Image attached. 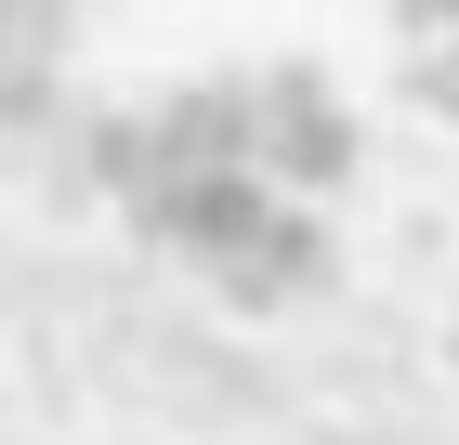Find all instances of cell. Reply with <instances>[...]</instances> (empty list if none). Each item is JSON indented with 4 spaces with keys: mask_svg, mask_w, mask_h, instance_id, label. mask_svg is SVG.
<instances>
[{
    "mask_svg": "<svg viewBox=\"0 0 459 445\" xmlns=\"http://www.w3.org/2000/svg\"><path fill=\"white\" fill-rule=\"evenodd\" d=\"M276 197H289V184L263 171V158H237V171H158L144 197H118V210H132V236H144V249L223 262V249H249L263 223H276Z\"/></svg>",
    "mask_w": 459,
    "mask_h": 445,
    "instance_id": "cell-1",
    "label": "cell"
},
{
    "mask_svg": "<svg viewBox=\"0 0 459 445\" xmlns=\"http://www.w3.org/2000/svg\"><path fill=\"white\" fill-rule=\"evenodd\" d=\"M263 171L289 197H328L354 171V118H342V92L316 66H263Z\"/></svg>",
    "mask_w": 459,
    "mask_h": 445,
    "instance_id": "cell-2",
    "label": "cell"
},
{
    "mask_svg": "<svg viewBox=\"0 0 459 445\" xmlns=\"http://www.w3.org/2000/svg\"><path fill=\"white\" fill-rule=\"evenodd\" d=\"M328 262H342V249H328V223L276 197V223H263L249 249H223V262H211V288H223L237 314H289V302H316V288H328Z\"/></svg>",
    "mask_w": 459,
    "mask_h": 445,
    "instance_id": "cell-3",
    "label": "cell"
},
{
    "mask_svg": "<svg viewBox=\"0 0 459 445\" xmlns=\"http://www.w3.org/2000/svg\"><path fill=\"white\" fill-rule=\"evenodd\" d=\"M158 118H171V171H237V158H263V79H184Z\"/></svg>",
    "mask_w": 459,
    "mask_h": 445,
    "instance_id": "cell-4",
    "label": "cell"
},
{
    "mask_svg": "<svg viewBox=\"0 0 459 445\" xmlns=\"http://www.w3.org/2000/svg\"><path fill=\"white\" fill-rule=\"evenodd\" d=\"M79 171H92V197H144V184L171 171V118L158 105H106L79 132Z\"/></svg>",
    "mask_w": 459,
    "mask_h": 445,
    "instance_id": "cell-5",
    "label": "cell"
},
{
    "mask_svg": "<svg viewBox=\"0 0 459 445\" xmlns=\"http://www.w3.org/2000/svg\"><path fill=\"white\" fill-rule=\"evenodd\" d=\"M66 118V79H53V53H13L0 66V132H53Z\"/></svg>",
    "mask_w": 459,
    "mask_h": 445,
    "instance_id": "cell-6",
    "label": "cell"
},
{
    "mask_svg": "<svg viewBox=\"0 0 459 445\" xmlns=\"http://www.w3.org/2000/svg\"><path fill=\"white\" fill-rule=\"evenodd\" d=\"M407 105L459 132V27H446V39H420V66H407Z\"/></svg>",
    "mask_w": 459,
    "mask_h": 445,
    "instance_id": "cell-7",
    "label": "cell"
},
{
    "mask_svg": "<svg viewBox=\"0 0 459 445\" xmlns=\"http://www.w3.org/2000/svg\"><path fill=\"white\" fill-rule=\"evenodd\" d=\"M13 53H66V0H0V66Z\"/></svg>",
    "mask_w": 459,
    "mask_h": 445,
    "instance_id": "cell-8",
    "label": "cell"
},
{
    "mask_svg": "<svg viewBox=\"0 0 459 445\" xmlns=\"http://www.w3.org/2000/svg\"><path fill=\"white\" fill-rule=\"evenodd\" d=\"M394 13H407V39H446L459 27V0H394Z\"/></svg>",
    "mask_w": 459,
    "mask_h": 445,
    "instance_id": "cell-9",
    "label": "cell"
},
{
    "mask_svg": "<svg viewBox=\"0 0 459 445\" xmlns=\"http://www.w3.org/2000/svg\"><path fill=\"white\" fill-rule=\"evenodd\" d=\"M446 354H459V328H446Z\"/></svg>",
    "mask_w": 459,
    "mask_h": 445,
    "instance_id": "cell-10",
    "label": "cell"
}]
</instances>
